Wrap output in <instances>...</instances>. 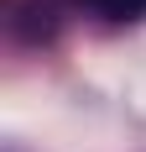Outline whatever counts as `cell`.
Masks as SVG:
<instances>
[{
	"label": "cell",
	"mask_w": 146,
	"mask_h": 152,
	"mask_svg": "<svg viewBox=\"0 0 146 152\" xmlns=\"http://www.w3.org/2000/svg\"><path fill=\"white\" fill-rule=\"evenodd\" d=\"M84 5L104 21H141L146 16V0H84Z\"/></svg>",
	"instance_id": "6da1fadb"
}]
</instances>
